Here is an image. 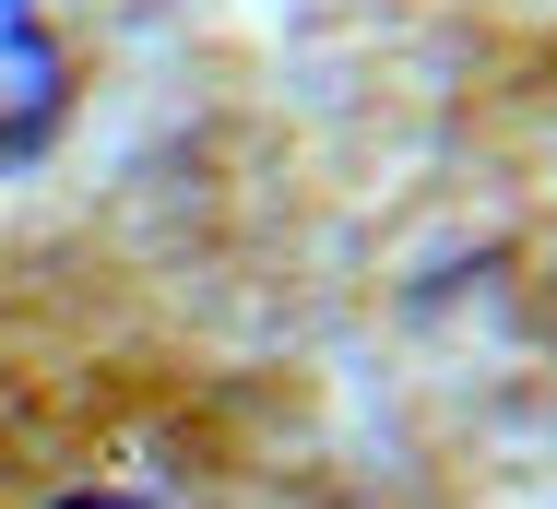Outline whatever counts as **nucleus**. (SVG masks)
I'll list each match as a JSON object with an SVG mask.
<instances>
[{"label":"nucleus","mask_w":557,"mask_h":509,"mask_svg":"<svg viewBox=\"0 0 557 509\" xmlns=\"http://www.w3.org/2000/svg\"><path fill=\"white\" fill-rule=\"evenodd\" d=\"M48 509H143V498H108V486H96V498H48Z\"/></svg>","instance_id":"nucleus-2"},{"label":"nucleus","mask_w":557,"mask_h":509,"mask_svg":"<svg viewBox=\"0 0 557 509\" xmlns=\"http://www.w3.org/2000/svg\"><path fill=\"white\" fill-rule=\"evenodd\" d=\"M72 107V72H60V36L36 24V0H0V166H24Z\"/></svg>","instance_id":"nucleus-1"}]
</instances>
